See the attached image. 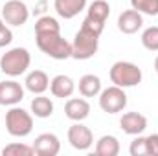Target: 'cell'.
Returning <instances> with one entry per match:
<instances>
[{
    "label": "cell",
    "instance_id": "obj_8",
    "mask_svg": "<svg viewBox=\"0 0 158 156\" xmlns=\"http://www.w3.org/2000/svg\"><path fill=\"white\" fill-rule=\"evenodd\" d=\"M68 142L76 151H88L94 145V134L86 125H83L81 121H76L68 129Z\"/></svg>",
    "mask_w": 158,
    "mask_h": 156
},
{
    "label": "cell",
    "instance_id": "obj_14",
    "mask_svg": "<svg viewBox=\"0 0 158 156\" xmlns=\"http://www.w3.org/2000/svg\"><path fill=\"white\" fill-rule=\"evenodd\" d=\"M64 114L72 121H83L90 116V103L85 97H68L64 105Z\"/></svg>",
    "mask_w": 158,
    "mask_h": 156
},
{
    "label": "cell",
    "instance_id": "obj_12",
    "mask_svg": "<svg viewBox=\"0 0 158 156\" xmlns=\"http://www.w3.org/2000/svg\"><path fill=\"white\" fill-rule=\"evenodd\" d=\"M119 127L129 136H138L147 129V117L140 112H125L119 119Z\"/></svg>",
    "mask_w": 158,
    "mask_h": 156
},
{
    "label": "cell",
    "instance_id": "obj_10",
    "mask_svg": "<svg viewBox=\"0 0 158 156\" xmlns=\"http://www.w3.org/2000/svg\"><path fill=\"white\" fill-rule=\"evenodd\" d=\"M143 26V17L136 9H125L118 17V30L125 35H134L142 30Z\"/></svg>",
    "mask_w": 158,
    "mask_h": 156
},
{
    "label": "cell",
    "instance_id": "obj_5",
    "mask_svg": "<svg viewBox=\"0 0 158 156\" xmlns=\"http://www.w3.org/2000/svg\"><path fill=\"white\" fill-rule=\"evenodd\" d=\"M98 48H99V35L79 28V31L72 40V59L86 61L98 53Z\"/></svg>",
    "mask_w": 158,
    "mask_h": 156
},
{
    "label": "cell",
    "instance_id": "obj_11",
    "mask_svg": "<svg viewBox=\"0 0 158 156\" xmlns=\"http://www.w3.org/2000/svg\"><path fill=\"white\" fill-rule=\"evenodd\" d=\"M33 151L39 156H57L61 151V142L55 134L52 132H42L33 142Z\"/></svg>",
    "mask_w": 158,
    "mask_h": 156
},
{
    "label": "cell",
    "instance_id": "obj_9",
    "mask_svg": "<svg viewBox=\"0 0 158 156\" xmlns=\"http://www.w3.org/2000/svg\"><path fill=\"white\" fill-rule=\"evenodd\" d=\"M24 99V88L17 81H2L0 83V105L15 107Z\"/></svg>",
    "mask_w": 158,
    "mask_h": 156
},
{
    "label": "cell",
    "instance_id": "obj_30",
    "mask_svg": "<svg viewBox=\"0 0 158 156\" xmlns=\"http://www.w3.org/2000/svg\"><path fill=\"white\" fill-rule=\"evenodd\" d=\"M155 72L158 74V55H156V59H155Z\"/></svg>",
    "mask_w": 158,
    "mask_h": 156
},
{
    "label": "cell",
    "instance_id": "obj_1",
    "mask_svg": "<svg viewBox=\"0 0 158 156\" xmlns=\"http://www.w3.org/2000/svg\"><path fill=\"white\" fill-rule=\"evenodd\" d=\"M30 64H31V55L26 48H20V46L7 50L0 57V70H2V74H6L9 77H19L22 74H26Z\"/></svg>",
    "mask_w": 158,
    "mask_h": 156
},
{
    "label": "cell",
    "instance_id": "obj_13",
    "mask_svg": "<svg viewBox=\"0 0 158 156\" xmlns=\"http://www.w3.org/2000/svg\"><path fill=\"white\" fill-rule=\"evenodd\" d=\"M50 92L53 97H61V99H68L74 96L76 92V83L74 79L64 76V74H59L50 81Z\"/></svg>",
    "mask_w": 158,
    "mask_h": 156
},
{
    "label": "cell",
    "instance_id": "obj_3",
    "mask_svg": "<svg viewBox=\"0 0 158 156\" xmlns=\"http://www.w3.org/2000/svg\"><path fill=\"white\" fill-rule=\"evenodd\" d=\"M110 81L112 84L121 86V88H131V86H136L142 83L143 74H142V68L134 63H129V61H116L112 66H110Z\"/></svg>",
    "mask_w": 158,
    "mask_h": 156
},
{
    "label": "cell",
    "instance_id": "obj_18",
    "mask_svg": "<svg viewBox=\"0 0 158 156\" xmlns=\"http://www.w3.org/2000/svg\"><path fill=\"white\" fill-rule=\"evenodd\" d=\"M119 149V140L112 134H105L96 142V154L99 156H118Z\"/></svg>",
    "mask_w": 158,
    "mask_h": 156
},
{
    "label": "cell",
    "instance_id": "obj_6",
    "mask_svg": "<svg viewBox=\"0 0 158 156\" xmlns=\"http://www.w3.org/2000/svg\"><path fill=\"white\" fill-rule=\"evenodd\" d=\"M127 107V94L121 86H109L99 92V109L107 114H118Z\"/></svg>",
    "mask_w": 158,
    "mask_h": 156
},
{
    "label": "cell",
    "instance_id": "obj_26",
    "mask_svg": "<svg viewBox=\"0 0 158 156\" xmlns=\"http://www.w3.org/2000/svg\"><path fill=\"white\" fill-rule=\"evenodd\" d=\"M81 28L101 37V33H103V30H105V22H98V20H94V18H90V17H85V20L81 22Z\"/></svg>",
    "mask_w": 158,
    "mask_h": 156
},
{
    "label": "cell",
    "instance_id": "obj_4",
    "mask_svg": "<svg viewBox=\"0 0 158 156\" xmlns=\"http://www.w3.org/2000/svg\"><path fill=\"white\" fill-rule=\"evenodd\" d=\"M6 130L15 138H26L33 130V114L17 105L11 107L6 112Z\"/></svg>",
    "mask_w": 158,
    "mask_h": 156
},
{
    "label": "cell",
    "instance_id": "obj_2",
    "mask_svg": "<svg viewBox=\"0 0 158 156\" xmlns=\"http://www.w3.org/2000/svg\"><path fill=\"white\" fill-rule=\"evenodd\" d=\"M35 42L42 53L55 61H66L72 59V42L63 39L61 33H46V35H35Z\"/></svg>",
    "mask_w": 158,
    "mask_h": 156
},
{
    "label": "cell",
    "instance_id": "obj_19",
    "mask_svg": "<svg viewBox=\"0 0 158 156\" xmlns=\"http://www.w3.org/2000/svg\"><path fill=\"white\" fill-rule=\"evenodd\" d=\"M30 109H31V114L35 117L46 119V117H50L53 114V101H52L50 97H46L44 94H39L37 97L31 99Z\"/></svg>",
    "mask_w": 158,
    "mask_h": 156
},
{
    "label": "cell",
    "instance_id": "obj_17",
    "mask_svg": "<svg viewBox=\"0 0 158 156\" xmlns=\"http://www.w3.org/2000/svg\"><path fill=\"white\" fill-rule=\"evenodd\" d=\"M77 88H79V94L83 97H98L99 92L103 90L101 88V79L98 76H94V74H85L83 77L79 79Z\"/></svg>",
    "mask_w": 158,
    "mask_h": 156
},
{
    "label": "cell",
    "instance_id": "obj_24",
    "mask_svg": "<svg viewBox=\"0 0 158 156\" xmlns=\"http://www.w3.org/2000/svg\"><path fill=\"white\" fill-rule=\"evenodd\" d=\"M142 44L149 51H158V26H149L142 33Z\"/></svg>",
    "mask_w": 158,
    "mask_h": 156
},
{
    "label": "cell",
    "instance_id": "obj_16",
    "mask_svg": "<svg viewBox=\"0 0 158 156\" xmlns=\"http://www.w3.org/2000/svg\"><path fill=\"white\" fill-rule=\"evenodd\" d=\"M24 86H26L28 92L39 96V94H44V92L50 88V77H48V74L42 72V70H31V72L26 76Z\"/></svg>",
    "mask_w": 158,
    "mask_h": 156
},
{
    "label": "cell",
    "instance_id": "obj_27",
    "mask_svg": "<svg viewBox=\"0 0 158 156\" xmlns=\"http://www.w3.org/2000/svg\"><path fill=\"white\" fill-rule=\"evenodd\" d=\"M11 40H13V31H11V28L4 22V24L0 26V48L9 46Z\"/></svg>",
    "mask_w": 158,
    "mask_h": 156
},
{
    "label": "cell",
    "instance_id": "obj_28",
    "mask_svg": "<svg viewBox=\"0 0 158 156\" xmlns=\"http://www.w3.org/2000/svg\"><path fill=\"white\" fill-rule=\"evenodd\" d=\"M145 143H147V156H158V134H149L145 136Z\"/></svg>",
    "mask_w": 158,
    "mask_h": 156
},
{
    "label": "cell",
    "instance_id": "obj_31",
    "mask_svg": "<svg viewBox=\"0 0 158 156\" xmlns=\"http://www.w3.org/2000/svg\"><path fill=\"white\" fill-rule=\"evenodd\" d=\"M2 24H4V18H2V15H0V26H2Z\"/></svg>",
    "mask_w": 158,
    "mask_h": 156
},
{
    "label": "cell",
    "instance_id": "obj_25",
    "mask_svg": "<svg viewBox=\"0 0 158 156\" xmlns=\"http://www.w3.org/2000/svg\"><path fill=\"white\" fill-rule=\"evenodd\" d=\"M129 153H131V156H147V143H145V138L142 134H138L131 142Z\"/></svg>",
    "mask_w": 158,
    "mask_h": 156
},
{
    "label": "cell",
    "instance_id": "obj_22",
    "mask_svg": "<svg viewBox=\"0 0 158 156\" xmlns=\"http://www.w3.org/2000/svg\"><path fill=\"white\" fill-rule=\"evenodd\" d=\"M35 151L31 145H26V143H19V142H13L9 145H6L2 149V156H33Z\"/></svg>",
    "mask_w": 158,
    "mask_h": 156
},
{
    "label": "cell",
    "instance_id": "obj_21",
    "mask_svg": "<svg viewBox=\"0 0 158 156\" xmlns=\"http://www.w3.org/2000/svg\"><path fill=\"white\" fill-rule=\"evenodd\" d=\"M46 33H61L59 20L50 15H42L35 22V35H46Z\"/></svg>",
    "mask_w": 158,
    "mask_h": 156
},
{
    "label": "cell",
    "instance_id": "obj_15",
    "mask_svg": "<svg viewBox=\"0 0 158 156\" xmlns=\"http://www.w3.org/2000/svg\"><path fill=\"white\" fill-rule=\"evenodd\" d=\"M53 9L61 18L70 20L86 9V0H53Z\"/></svg>",
    "mask_w": 158,
    "mask_h": 156
},
{
    "label": "cell",
    "instance_id": "obj_29",
    "mask_svg": "<svg viewBox=\"0 0 158 156\" xmlns=\"http://www.w3.org/2000/svg\"><path fill=\"white\" fill-rule=\"evenodd\" d=\"M44 6H46V2L42 0V2H40L39 6H37V7L33 9V13H42V11H44Z\"/></svg>",
    "mask_w": 158,
    "mask_h": 156
},
{
    "label": "cell",
    "instance_id": "obj_20",
    "mask_svg": "<svg viewBox=\"0 0 158 156\" xmlns=\"http://www.w3.org/2000/svg\"><path fill=\"white\" fill-rule=\"evenodd\" d=\"M109 15H110V6L107 0H94L86 7V17H90L98 22H107Z\"/></svg>",
    "mask_w": 158,
    "mask_h": 156
},
{
    "label": "cell",
    "instance_id": "obj_23",
    "mask_svg": "<svg viewBox=\"0 0 158 156\" xmlns=\"http://www.w3.org/2000/svg\"><path fill=\"white\" fill-rule=\"evenodd\" d=\"M131 6L142 15H149V17L158 15V0H131Z\"/></svg>",
    "mask_w": 158,
    "mask_h": 156
},
{
    "label": "cell",
    "instance_id": "obj_7",
    "mask_svg": "<svg viewBox=\"0 0 158 156\" xmlns=\"http://www.w3.org/2000/svg\"><path fill=\"white\" fill-rule=\"evenodd\" d=\"M2 18L7 26H13V28H20L28 22L30 18V9L28 6L22 2V0H7L4 6H2Z\"/></svg>",
    "mask_w": 158,
    "mask_h": 156
}]
</instances>
